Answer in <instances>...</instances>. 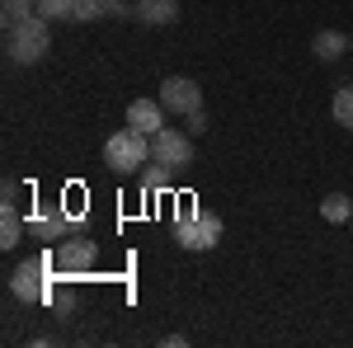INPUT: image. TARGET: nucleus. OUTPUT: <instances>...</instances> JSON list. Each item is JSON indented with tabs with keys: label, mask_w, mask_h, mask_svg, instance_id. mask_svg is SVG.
Instances as JSON below:
<instances>
[{
	"label": "nucleus",
	"mask_w": 353,
	"mask_h": 348,
	"mask_svg": "<svg viewBox=\"0 0 353 348\" xmlns=\"http://www.w3.org/2000/svg\"><path fill=\"white\" fill-rule=\"evenodd\" d=\"M5 52L14 66H38L43 57L52 52V19H43V14H33L24 24L5 28Z\"/></svg>",
	"instance_id": "obj_1"
},
{
	"label": "nucleus",
	"mask_w": 353,
	"mask_h": 348,
	"mask_svg": "<svg viewBox=\"0 0 353 348\" xmlns=\"http://www.w3.org/2000/svg\"><path fill=\"white\" fill-rule=\"evenodd\" d=\"M52 249H43V254H33L24 264L10 268V296L14 301H28V306H38V301H48V287H52Z\"/></svg>",
	"instance_id": "obj_2"
},
{
	"label": "nucleus",
	"mask_w": 353,
	"mask_h": 348,
	"mask_svg": "<svg viewBox=\"0 0 353 348\" xmlns=\"http://www.w3.org/2000/svg\"><path fill=\"white\" fill-rule=\"evenodd\" d=\"M174 240L189 254H203V249H217L221 245V216L198 212V207H179L174 212Z\"/></svg>",
	"instance_id": "obj_3"
},
{
	"label": "nucleus",
	"mask_w": 353,
	"mask_h": 348,
	"mask_svg": "<svg viewBox=\"0 0 353 348\" xmlns=\"http://www.w3.org/2000/svg\"><path fill=\"white\" fill-rule=\"evenodd\" d=\"M104 165L118 174H141V165H151V136L137 127H118L104 141Z\"/></svg>",
	"instance_id": "obj_4"
},
{
	"label": "nucleus",
	"mask_w": 353,
	"mask_h": 348,
	"mask_svg": "<svg viewBox=\"0 0 353 348\" xmlns=\"http://www.w3.org/2000/svg\"><path fill=\"white\" fill-rule=\"evenodd\" d=\"M52 264L66 278H81V273H90V268L99 264V245L90 240V236H66L61 245H52Z\"/></svg>",
	"instance_id": "obj_5"
},
{
	"label": "nucleus",
	"mask_w": 353,
	"mask_h": 348,
	"mask_svg": "<svg viewBox=\"0 0 353 348\" xmlns=\"http://www.w3.org/2000/svg\"><path fill=\"white\" fill-rule=\"evenodd\" d=\"M151 161L156 165H170V170H184L193 161V132H179L165 123L161 132L151 136Z\"/></svg>",
	"instance_id": "obj_6"
},
{
	"label": "nucleus",
	"mask_w": 353,
	"mask_h": 348,
	"mask_svg": "<svg viewBox=\"0 0 353 348\" xmlns=\"http://www.w3.org/2000/svg\"><path fill=\"white\" fill-rule=\"evenodd\" d=\"M156 99H161L174 118H189V113H198V108H203V90H198V81H193V76H165Z\"/></svg>",
	"instance_id": "obj_7"
},
{
	"label": "nucleus",
	"mask_w": 353,
	"mask_h": 348,
	"mask_svg": "<svg viewBox=\"0 0 353 348\" xmlns=\"http://www.w3.org/2000/svg\"><path fill=\"white\" fill-rule=\"evenodd\" d=\"M71 226H76V216L57 212V203H38V212L28 216V236H38V240H48V245H61L71 236Z\"/></svg>",
	"instance_id": "obj_8"
},
{
	"label": "nucleus",
	"mask_w": 353,
	"mask_h": 348,
	"mask_svg": "<svg viewBox=\"0 0 353 348\" xmlns=\"http://www.w3.org/2000/svg\"><path fill=\"white\" fill-rule=\"evenodd\" d=\"M165 113H170V108H165L161 99H132V104H128V127L156 136L165 127Z\"/></svg>",
	"instance_id": "obj_9"
},
{
	"label": "nucleus",
	"mask_w": 353,
	"mask_h": 348,
	"mask_svg": "<svg viewBox=\"0 0 353 348\" xmlns=\"http://www.w3.org/2000/svg\"><path fill=\"white\" fill-rule=\"evenodd\" d=\"M132 19L146 28H165L179 19V0H132Z\"/></svg>",
	"instance_id": "obj_10"
},
{
	"label": "nucleus",
	"mask_w": 353,
	"mask_h": 348,
	"mask_svg": "<svg viewBox=\"0 0 353 348\" xmlns=\"http://www.w3.org/2000/svg\"><path fill=\"white\" fill-rule=\"evenodd\" d=\"M24 216H19V203H0V249H14L24 240Z\"/></svg>",
	"instance_id": "obj_11"
},
{
	"label": "nucleus",
	"mask_w": 353,
	"mask_h": 348,
	"mask_svg": "<svg viewBox=\"0 0 353 348\" xmlns=\"http://www.w3.org/2000/svg\"><path fill=\"white\" fill-rule=\"evenodd\" d=\"M311 52L321 57V61H339L344 52H353V43L344 38V33H334V28H325V33H316V43H311Z\"/></svg>",
	"instance_id": "obj_12"
},
{
	"label": "nucleus",
	"mask_w": 353,
	"mask_h": 348,
	"mask_svg": "<svg viewBox=\"0 0 353 348\" xmlns=\"http://www.w3.org/2000/svg\"><path fill=\"white\" fill-rule=\"evenodd\" d=\"M33 14H38V0H0V24L5 28L24 24V19H33Z\"/></svg>",
	"instance_id": "obj_13"
},
{
	"label": "nucleus",
	"mask_w": 353,
	"mask_h": 348,
	"mask_svg": "<svg viewBox=\"0 0 353 348\" xmlns=\"http://www.w3.org/2000/svg\"><path fill=\"white\" fill-rule=\"evenodd\" d=\"M94 19H113V0H76L71 24H94Z\"/></svg>",
	"instance_id": "obj_14"
},
{
	"label": "nucleus",
	"mask_w": 353,
	"mask_h": 348,
	"mask_svg": "<svg viewBox=\"0 0 353 348\" xmlns=\"http://www.w3.org/2000/svg\"><path fill=\"white\" fill-rule=\"evenodd\" d=\"M321 216H325L330 226H339V221L353 216V203L344 198V193H325V198H321Z\"/></svg>",
	"instance_id": "obj_15"
},
{
	"label": "nucleus",
	"mask_w": 353,
	"mask_h": 348,
	"mask_svg": "<svg viewBox=\"0 0 353 348\" xmlns=\"http://www.w3.org/2000/svg\"><path fill=\"white\" fill-rule=\"evenodd\" d=\"M170 174H174V170H170V165H141V193H165V188H170Z\"/></svg>",
	"instance_id": "obj_16"
},
{
	"label": "nucleus",
	"mask_w": 353,
	"mask_h": 348,
	"mask_svg": "<svg viewBox=\"0 0 353 348\" xmlns=\"http://www.w3.org/2000/svg\"><path fill=\"white\" fill-rule=\"evenodd\" d=\"M330 113H334V123H339V127H353V85H339V90H334Z\"/></svg>",
	"instance_id": "obj_17"
},
{
	"label": "nucleus",
	"mask_w": 353,
	"mask_h": 348,
	"mask_svg": "<svg viewBox=\"0 0 353 348\" xmlns=\"http://www.w3.org/2000/svg\"><path fill=\"white\" fill-rule=\"evenodd\" d=\"M38 14L52 19V24H66L76 14V0H38Z\"/></svg>",
	"instance_id": "obj_18"
},
{
	"label": "nucleus",
	"mask_w": 353,
	"mask_h": 348,
	"mask_svg": "<svg viewBox=\"0 0 353 348\" xmlns=\"http://www.w3.org/2000/svg\"><path fill=\"white\" fill-rule=\"evenodd\" d=\"M189 132H193V136L208 132V113H203V108H198V113H189Z\"/></svg>",
	"instance_id": "obj_19"
},
{
	"label": "nucleus",
	"mask_w": 353,
	"mask_h": 348,
	"mask_svg": "<svg viewBox=\"0 0 353 348\" xmlns=\"http://www.w3.org/2000/svg\"><path fill=\"white\" fill-rule=\"evenodd\" d=\"M0 198H5V203H19V184H14V179H5V188H0Z\"/></svg>",
	"instance_id": "obj_20"
},
{
	"label": "nucleus",
	"mask_w": 353,
	"mask_h": 348,
	"mask_svg": "<svg viewBox=\"0 0 353 348\" xmlns=\"http://www.w3.org/2000/svg\"><path fill=\"white\" fill-rule=\"evenodd\" d=\"M349 226H353V216H349Z\"/></svg>",
	"instance_id": "obj_21"
},
{
	"label": "nucleus",
	"mask_w": 353,
	"mask_h": 348,
	"mask_svg": "<svg viewBox=\"0 0 353 348\" xmlns=\"http://www.w3.org/2000/svg\"><path fill=\"white\" fill-rule=\"evenodd\" d=\"M349 43H353V33H349Z\"/></svg>",
	"instance_id": "obj_22"
}]
</instances>
